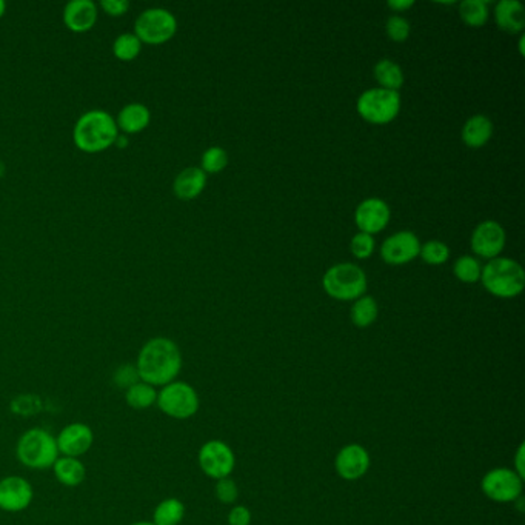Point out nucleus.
<instances>
[{
    "instance_id": "20",
    "label": "nucleus",
    "mask_w": 525,
    "mask_h": 525,
    "mask_svg": "<svg viewBox=\"0 0 525 525\" xmlns=\"http://www.w3.org/2000/svg\"><path fill=\"white\" fill-rule=\"evenodd\" d=\"M494 17L498 27L507 33H521L525 27L524 6L518 0H503L496 5Z\"/></svg>"
},
{
    "instance_id": "5",
    "label": "nucleus",
    "mask_w": 525,
    "mask_h": 525,
    "mask_svg": "<svg viewBox=\"0 0 525 525\" xmlns=\"http://www.w3.org/2000/svg\"><path fill=\"white\" fill-rule=\"evenodd\" d=\"M156 407L165 416L187 421L199 412L201 399L193 385L176 380L157 389Z\"/></svg>"
},
{
    "instance_id": "27",
    "label": "nucleus",
    "mask_w": 525,
    "mask_h": 525,
    "mask_svg": "<svg viewBox=\"0 0 525 525\" xmlns=\"http://www.w3.org/2000/svg\"><path fill=\"white\" fill-rule=\"evenodd\" d=\"M459 14L468 27L479 28L488 19V6L484 0H466L459 5Z\"/></svg>"
},
{
    "instance_id": "14",
    "label": "nucleus",
    "mask_w": 525,
    "mask_h": 525,
    "mask_svg": "<svg viewBox=\"0 0 525 525\" xmlns=\"http://www.w3.org/2000/svg\"><path fill=\"white\" fill-rule=\"evenodd\" d=\"M421 251V242L412 232H399L385 241L381 256L387 264L402 266L415 259Z\"/></svg>"
},
{
    "instance_id": "12",
    "label": "nucleus",
    "mask_w": 525,
    "mask_h": 525,
    "mask_svg": "<svg viewBox=\"0 0 525 525\" xmlns=\"http://www.w3.org/2000/svg\"><path fill=\"white\" fill-rule=\"evenodd\" d=\"M60 456L82 458L87 455L94 444L92 428L85 423H71L56 436Z\"/></svg>"
},
{
    "instance_id": "16",
    "label": "nucleus",
    "mask_w": 525,
    "mask_h": 525,
    "mask_svg": "<svg viewBox=\"0 0 525 525\" xmlns=\"http://www.w3.org/2000/svg\"><path fill=\"white\" fill-rule=\"evenodd\" d=\"M354 221L361 233H380L390 221V206L378 197H372L359 204Z\"/></svg>"
},
{
    "instance_id": "30",
    "label": "nucleus",
    "mask_w": 525,
    "mask_h": 525,
    "mask_svg": "<svg viewBox=\"0 0 525 525\" xmlns=\"http://www.w3.org/2000/svg\"><path fill=\"white\" fill-rule=\"evenodd\" d=\"M228 154L221 146H212L208 148L204 156H202L201 170L204 173H221L223 168L227 167Z\"/></svg>"
},
{
    "instance_id": "10",
    "label": "nucleus",
    "mask_w": 525,
    "mask_h": 525,
    "mask_svg": "<svg viewBox=\"0 0 525 525\" xmlns=\"http://www.w3.org/2000/svg\"><path fill=\"white\" fill-rule=\"evenodd\" d=\"M197 462L201 470L212 479H223L233 473L236 456L230 445L219 439H212L202 445L197 453Z\"/></svg>"
},
{
    "instance_id": "22",
    "label": "nucleus",
    "mask_w": 525,
    "mask_h": 525,
    "mask_svg": "<svg viewBox=\"0 0 525 525\" xmlns=\"http://www.w3.org/2000/svg\"><path fill=\"white\" fill-rule=\"evenodd\" d=\"M493 135L492 120L486 118V116H473L467 120L462 130V141L467 146L470 148H481L486 145Z\"/></svg>"
},
{
    "instance_id": "25",
    "label": "nucleus",
    "mask_w": 525,
    "mask_h": 525,
    "mask_svg": "<svg viewBox=\"0 0 525 525\" xmlns=\"http://www.w3.org/2000/svg\"><path fill=\"white\" fill-rule=\"evenodd\" d=\"M374 79L378 81L381 88L398 92L404 83V73L401 66L389 59H382L374 66Z\"/></svg>"
},
{
    "instance_id": "17",
    "label": "nucleus",
    "mask_w": 525,
    "mask_h": 525,
    "mask_svg": "<svg viewBox=\"0 0 525 525\" xmlns=\"http://www.w3.org/2000/svg\"><path fill=\"white\" fill-rule=\"evenodd\" d=\"M98 21V6L92 0H71L64 10V22L74 33H85Z\"/></svg>"
},
{
    "instance_id": "23",
    "label": "nucleus",
    "mask_w": 525,
    "mask_h": 525,
    "mask_svg": "<svg viewBox=\"0 0 525 525\" xmlns=\"http://www.w3.org/2000/svg\"><path fill=\"white\" fill-rule=\"evenodd\" d=\"M124 399L125 404L136 412H144L156 406L157 389L144 381H139L137 384L131 385L128 390L124 391Z\"/></svg>"
},
{
    "instance_id": "41",
    "label": "nucleus",
    "mask_w": 525,
    "mask_h": 525,
    "mask_svg": "<svg viewBox=\"0 0 525 525\" xmlns=\"http://www.w3.org/2000/svg\"><path fill=\"white\" fill-rule=\"evenodd\" d=\"M130 525H154L153 524L152 521H137V522H133Z\"/></svg>"
},
{
    "instance_id": "35",
    "label": "nucleus",
    "mask_w": 525,
    "mask_h": 525,
    "mask_svg": "<svg viewBox=\"0 0 525 525\" xmlns=\"http://www.w3.org/2000/svg\"><path fill=\"white\" fill-rule=\"evenodd\" d=\"M387 34L395 42H404L410 36V23L401 16H393L387 21Z\"/></svg>"
},
{
    "instance_id": "15",
    "label": "nucleus",
    "mask_w": 525,
    "mask_h": 525,
    "mask_svg": "<svg viewBox=\"0 0 525 525\" xmlns=\"http://www.w3.org/2000/svg\"><path fill=\"white\" fill-rule=\"evenodd\" d=\"M505 245V232L494 221L479 223L471 236V249L481 258L494 259Z\"/></svg>"
},
{
    "instance_id": "31",
    "label": "nucleus",
    "mask_w": 525,
    "mask_h": 525,
    "mask_svg": "<svg viewBox=\"0 0 525 525\" xmlns=\"http://www.w3.org/2000/svg\"><path fill=\"white\" fill-rule=\"evenodd\" d=\"M419 255L430 266H441L449 260L450 249L444 242L439 241H430L425 245H421Z\"/></svg>"
},
{
    "instance_id": "29",
    "label": "nucleus",
    "mask_w": 525,
    "mask_h": 525,
    "mask_svg": "<svg viewBox=\"0 0 525 525\" xmlns=\"http://www.w3.org/2000/svg\"><path fill=\"white\" fill-rule=\"evenodd\" d=\"M481 266L475 258L471 256H462L456 260L453 271H455L456 277L459 281L467 282V284H473V282L481 279Z\"/></svg>"
},
{
    "instance_id": "1",
    "label": "nucleus",
    "mask_w": 525,
    "mask_h": 525,
    "mask_svg": "<svg viewBox=\"0 0 525 525\" xmlns=\"http://www.w3.org/2000/svg\"><path fill=\"white\" fill-rule=\"evenodd\" d=\"M136 369L141 381L156 389L173 382L182 370L179 346L168 337H153L142 346Z\"/></svg>"
},
{
    "instance_id": "6",
    "label": "nucleus",
    "mask_w": 525,
    "mask_h": 525,
    "mask_svg": "<svg viewBox=\"0 0 525 525\" xmlns=\"http://www.w3.org/2000/svg\"><path fill=\"white\" fill-rule=\"evenodd\" d=\"M322 285L333 299L356 301L367 290V276L354 264H337L325 273Z\"/></svg>"
},
{
    "instance_id": "32",
    "label": "nucleus",
    "mask_w": 525,
    "mask_h": 525,
    "mask_svg": "<svg viewBox=\"0 0 525 525\" xmlns=\"http://www.w3.org/2000/svg\"><path fill=\"white\" fill-rule=\"evenodd\" d=\"M139 381H141V378H139V373L136 369V363H122L118 369L114 370L113 384L119 390H128L131 385L137 384Z\"/></svg>"
},
{
    "instance_id": "39",
    "label": "nucleus",
    "mask_w": 525,
    "mask_h": 525,
    "mask_svg": "<svg viewBox=\"0 0 525 525\" xmlns=\"http://www.w3.org/2000/svg\"><path fill=\"white\" fill-rule=\"evenodd\" d=\"M387 5L390 6L391 10L395 12H406L408 8H412V0H391Z\"/></svg>"
},
{
    "instance_id": "8",
    "label": "nucleus",
    "mask_w": 525,
    "mask_h": 525,
    "mask_svg": "<svg viewBox=\"0 0 525 525\" xmlns=\"http://www.w3.org/2000/svg\"><path fill=\"white\" fill-rule=\"evenodd\" d=\"M178 21L165 8H150L139 14L135 22V34L142 44L161 45L174 38Z\"/></svg>"
},
{
    "instance_id": "7",
    "label": "nucleus",
    "mask_w": 525,
    "mask_h": 525,
    "mask_svg": "<svg viewBox=\"0 0 525 525\" xmlns=\"http://www.w3.org/2000/svg\"><path fill=\"white\" fill-rule=\"evenodd\" d=\"M401 109V96L398 92L384 88H372L358 99V113L370 124H390Z\"/></svg>"
},
{
    "instance_id": "11",
    "label": "nucleus",
    "mask_w": 525,
    "mask_h": 525,
    "mask_svg": "<svg viewBox=\"0 0 525 525\" xmlns=\"http://www.w3.org/2000/svg\"><path fill=\"white\" fill-rule=\"evenodd\" d=\"M34 488L27 477L8 475L0 477V510L5 513H21L31 505Z\"/></svg>"
},
{
    "instance_id": "42",
    "label": "nucleus",
    "mask_w": 525,
    "mask_h": 525,
    "mask_svg": "<svg viewBox=\"0 0 525 525\" xmlns=\"http://www.w3.org/2000/svg\"><path fill=\"white\" fill-rule=\"evenodd\" d=\"M520 51L521 55H524V38H521Z\"/></svg>"
},
{
    "instance_id": "24",
    "label": "nucleus",
    "mask_w": 525,
    "mask_h": 525,
    "mask_svg": "<svg viewBox=\"0 0 525 525\" xmlns=\"http://www.w3.org/2000/svg\"><path fill=\"white\" fill-rule=\"evenodd\" d=\"M185 503L178 498H165L153 510L154 525H179L185 518Z\"/></svg>"
},
{
    "instance_id": "28",
    "label": "nucleus",
    "mask_w": 525,
    "mask_h": 525,
    "mask_svg": "<svg viewBox=\"0 0 525 525\" xmlns=\"http://www.w3.org/2000/svg\"><path fill=\"white\" fill-rule=\"evenodd\" d=\"M142 42L135 33H124L116 38L113 44V53L118 59L133 60L141 55Z\"/></svg>"
},
{
    "instance_id": "4",
    "label": "nucleus",
    "mask_w": 525,
    "mask_h": 525,
    "mask_svg": "<svg viewBox=\"0 0 525 525\" xmlns=\"http://www.w3.org/2000/svg\"><path fill=\"white\" fill-rule=\"evenodd\" d=\"M481 281L493 296L510 299L518 296L525 287V273L516 260L494 258L481 270Z\"/></svg>"
},
{
    "instance_id": "3",
    "label": "nucleus",
    "mask_w": 525,
    "mask_h": 525,
    "mask_svg": "<svg viewBox=\"0 0 525 525\" xmlns=\"http://www.w3.org/2000/svg\"><path fill=\"white\" fill-rule=\"evenodd\" d=\"M55 434L47 428H28L17 439L16 458L30 470H49L59 458Z\"/></svg>"
},
{
    "instance_id": "19",
    "label": "nucleus",
    "mask_w": 525,
    "mask_h": 525,
    "mask_svg": "<svg viewBox=\"0 0 525 525\" xmlns=\"http://www.w3.org/2000/svg\"><path fill=\"white\" fill-rule=\"evenodd\" d=\"M206 185V174L202 171L201 168H185L184 171H180L178 178L174 179V195L182 201H191L201 195Z\"/></svg>"
},
{
    "instance_id": "18",
    "label": "nucleus",
    "mask_w": 525,
    "mask_h": 525,
    "mask_svg": "<svg viewBox=\"0 0 525 525\" xmlns=\"http://www.w3.org/2000/svg\"><path fill=\"white\" fill-rule=\"evenodd\" d=\"M51 470L55 473L57 482L64 487H79L82 482L87 479V467L82 462L81 458L59 456Z\"/></svg>"
},
{
    "instance_id": "13",
    "label": "nucleus",
    "mask_w": 525,
    "mask_h": 525,
    "mask_svg": "<svg viewBox=\"0 0 525 525\" xmlns=\"http://www.w3.org/2000/svg\"><path fill=\"white\" fill-rule=\"evenodd\" d=\"M370 453L361 444H348L342 447L335 459L336 473L346 481H358L369 471Z\"/></svg>"
},
{
    "instance_id": "36",
    "label": "nucleus",
    "mask_w": 525,
    "mask_h": 525,
    "mask_svg": "<svg viewBox=\"0 0 525 525\" xmlns=\"http://www.w3.org/2000/svg\"><path fill=\"white\" fill-rule=\"evenodd\" d=\"M251 520H253L251 512L245 505H236L228 513V525H249Z\"/></svg>"
},
{
    "instance_id": "9",
    "label": "nucleus",
    "mask_w": 525,
    "mask_h": 525,
    "mask_svg": "<svg viewBox=\"0 0 525 525\" xmlns=\"http://www.w3.org/2000/svg\"><path fill=\"white\" fill-rule=\"evenodd\" d=\"M482 493L493 503H509L522 496L524 479L507 467L487 471L481 481Z\"/></svg>"
},
{
    "instance_id": "34",
    "label": "nucleus",
    "mask_w": 525,
    "mask_h": 525,
    "mask_svg": "<svg viewBox=\"0 0 525 525\" xmlns=\"http://www.w3.org/2000/svg\"><path fill=\"white\" fill-rule=\"evenodd\" d=\"M350 249H352L353 255L356 256L358 259H367V258L373 255V236H372V234L361 233V232H359V233L352 239Z\"/></svg>"
},
{
    "instance_id": "26",
    "label": "nucleus",
    "mask_w": 525,
    "mask_h": 525,
    "mask_svg": "<svg viewBox=\"0 0 525 525\" xmlns=\"http://www.w3.org/2000/svg\"><path fill=\"white\" fill-rule=\"evenodd\" d=\"M378 302L372 296H361L352 309L353 324L359 328H367L378 318Z\"/></svg>"
},
{
    "instance_id": "2",
    "label": "nucleus",
    "mask_w": 525,
    "mask_h": 525,
    "mask_svg": "<svg viewBox=\"0 0 525 525\" xmlns=\"http://www.w3.org/2000/svg\"><path fill=\"white\" fill-rule=\"evenodd\" d=\"M119 136V128L111 114L103 109H92L82 114L73 131L77 148L83 153H101L109 150Z\"/></svg>"
},
{
    "instance_id": "37",
    "label": "nucleus",
    "mask_w": 525,
    "mask_h": 525,
    "mask_svg": "<svg viewBox=\"0 0 525 525\" xmlns=\"http://www.w3.org/2000/svg\"><path fill=\"white\" fill-rule=\"evenodd\" d=\"M101 6L109 16L119 17L124 16L125 13L130 10V2L128 0H102Z\"/></svg>"
},
{
    "instance_id": "33",
    "label": "nucleus",
    "mask_w": 525,
    "mask_h": 525,
    "mask_svg": "<svg viewBox=\"0 0 525 525\" xmlns=\"http://www.w3.org/2000/svg\"><path fill=\"white\" fill-rule=\"evenodd\" d=\"M214 496H216L219 503H236L239 498L238 484L230 477L219 479V481H216V487H214Z\"/></svg>"
},
{
    "instance_id": "38",
    "label": "nucleus",
    "mask_w": 525,
    "mask_h": 525,
    "mask_svg": "<svg viewBox=\"0 0 525 525\" xmlns=\"http://www.w3.org/2000/svg\"><path fill=\"white\" fill-rule=\"evenodd\" d=\"M524 450H525V445L521 444L520 447H518V450H516V455H514V458H513V460H514L513 470L516 471V473H518V475H520V477H522V479H524V477H525V475H524V473H525Z\"/></svg>"
},
{
    "instance_id": "21",
    "label": "nucleus",
    "mask_w": 525,
    "mask_h": 525,
    "mask_svg": "<svg viewBox=\"0 0 525 525\" xmlns=\"http://www.w3.org/2000/svg\"><path fill=\"white\" fill-rule=\"evenodd\" d=\"M150 120H152V113L144 103H128L118 114L116 125L127 135H135L145 130L150 125Z\"/></svg>"
},
{
    "instance_id": "40",
    "label": "nucleus",
    "mask_w": 525,
    "mask_h": 525,
    "mask_svg": "<svg viewBox=\"0 0 525 525\" xmlns=\"http://www.w3.org/2000/svg\"><path fill=\"white\" fill-rule=\"evenodd\" d=\"M5 10H6L5 2H4V0H0V17L4 16V14H5Z\"/></svg>"
}]
</instances>
